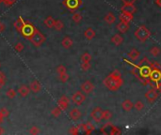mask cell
<instances>
[{
    "mask_svg": "<svg viewBox=\"0 0 161 135\" xmlns=\"http://www.w3.org/2000/svg\"><path fill=\"white\" fill-rule=\"evenodd\" d=\"M104 85L110 91H117L123 85V79L122 78H115L108 75L104 80Z\"/></svg>",
    "mask_w": 161,
    "mask_h": 135,
    "instance_id": "1",
    "label": "cell"
},
{
    "mask_svg": "<svg viewBox=\"0 0 161 135\" xmlns=\"http://www.w3.org/2000/svg\"><path fill=\"white\" fill-rule=\"evenodd\" d=\"M134 35L139 42H145V41L151 37V31L145 27V25H141V27H139L136 29Z\"/></svg>",
    "mask_w": 161,
    "mask_h": 135,
    "instance_id": "2",
    "label": "cell"
},
{
    "mask_svg": "<svg viewBox=\"0 0 161 135\" xmlns=\"http://www.w3.org/2000/svg\"><path fill=\"white\" fill-rule=\"evenodd\" d=\"M28 39L31 41V42H32V44L34 46H36V47H39V46H41L45 41V37L44 36L43 33H41V31L39 29L36 28L35 31H34V33L32 34V36H31Z\"/></svg>",
    "mask_w": 161,
    "mask_h": 135,
    "instance_id": "3",
    "label": "cell"
},
{
    "mask_svg": "<svg viewBox=\"0 0 161 135\" xmlns=\"http://www.w3.org/2000/svg\"><path fill=\"white\" fill-rule=\"evenodd\" d=\"M36 27H34V25L31 24V23H28V22H25V25L23 27L22 30H21V33H22V35L24 36V37L25 39H29L31 36H32V34L34 33Z\"/></svg>",
    "mask_w": 161,
    "mask_h": 135,
    "instance_id": "4",
    "label": "cell"
},
{
    "mask_svg": "<svg viewBox=\"0 0 161 135\" xmlns=\"http://www.w3.org/2000/svg\"><path fill=\"white\" fill-rule=\"evenodd\" d=\"M85 100H86V96L81 91H76L72 96V101L76 105H81L85 101Z\"/></svg>",
    "mask_w": 161,
    "mask_h": 135,
    "instance_id": "5",
    "label": "cell"
},
{
    "mask_svg": "<svg viewBox=\"0 0 161 135\" xmlns=\"http://www.w3.org/2000/svg\"><path fill=\"white\" fill-rule=\"evenodd\" d=\"M63 4L70 10H75L76 9H78L79 6H81L82 0H64Z\"/></svg>",
    "mask_w": 161,
    "mask_h": 135,
    "instance_id": "6",
    "label": "cell"
},
{
    "mask_svg": "<svg viewBox=\"0 0 161 135\" xmlns=\"http://www.w3.org/2000/svg\"><path fill=\"white\" fill-rule=\"evenodd\" d=\"M91 116L95 122H97V123L101 122L103 119V110L100 107L94 108L91 113Z\"/></svg>",
    "mask_w": 161,
    "mask_h": 135,
    "instance_id": "7",
    "label": "cell"
},
{
    "mask_svg": "<svg viewBox=\"0 0 161 135\" xmlns=\"http://www.w3.org/2000/svg\"><path fill=\"white\" fill-rule=\"evenodd\" d=\"M145 98H147V101L150 102V103H153L155 101L157 100L158 98V92L155 90V89H150L146 92V94H145Z\"/></svg>",
    "mask_w": 161,
    "mask_h": 135,
    "instance_id": "8",
    "label": "cell"
},
{
    "mask_svg": "<svg viewBox=\"0 0 161 135\" xmlns=\"http://www.w3.org/2000/svg\"><path fill=\"white\" fill-rule=\"evenodd\" d=\"M139 74H141V79L142 78H149L150 74H151V71H152L151 66L145 65V66H139Z\"/></svg>",
    "mask_w": 161,
    "mask_h": 135,
    "instance_id": "9",
    "label": "cell"
},
{
    "mask_svg": "<svg viewBox=\"0 0 161 135\" xmlns=\"http://www.w3.org/2000/svg\"><path fill=\"white\" fill-rule=\"evenodd\" d=\"M94 90V85L91 81H85L81 85V91H83L85 94H90Z\"/></svg>",
    "mask_w": 161,
    "mask_h": 135,
    "instance_id": "10",
    "label": "cell"
},
{
    "mask_svg": "<svg viewBox=\"0 0 161 135\" xmlns=\"http://www.w3.org/2000/svg\"><path fill=\"white\" fill-rule=\"evenodd\" d=\"M69 102H70V100L68 98V97L66 96H61L59 98V100L58 101V107L60 109L61 111H64L66 110L67 108L69 106Z\"/></svg>",
    "mask_w": 161,
    "mask_h": 135,
    "instance_id": "11",
    "label": "cell"
},
{
    "mask_svg": "<svg viewBox=\"0 0 161 135\" xmlns=\"http://www.w3.org/2000/svg\"><path fill=\"white\" fill-rule=\"evenodd\" d=\"M122 12H125V13H131L134 14L137 11V8L134 4H123V6L121 9Z\"/></svg>",
    "mask_w": 161,
    "mask_h": 135,
    "instance_id": "12",
    "label": "cell"
},
{
    "mask_svg": "<svg viewBox=\"0 0 161 135\" xmlns=\"http://www.w3.org/2000/svg\"><path fill=\"white\" fill-rule=\"evenodd\" d=\"M79 128H82V129L84 131V132L86 134H91L93 131L95 129V127L94 125H93L92 123L91 122H87L85 124H80V125L78 126Z\"/></svg>",
    "mask_w": 161,
    "mask_h": 135,
    "instance_id": "13",
    "label": "cell"
},
{
    "mask_svg": "<svg viewBox=\"0 0 161 135\" xmlns=\"http://www.w3.org/2000/svg\"><path fill=\"white\" fill-rule=\"evenodd\" d=\"M119 19L121 22L129 24L133 21V14L131 13H125V12H121V14L119 15Z\"/></svg>",
    "mask_w": 161,
    "mask_h": 135,
    "instance_id": "14",
    "label": "cell"
},
{
    "mask_svg": "<svg viewBox=\"0 0 161 135\" xmlns=\"http://www.w3.org/2000/svg\"><path fill=\"white\" fill-rule=\"evenodd\" d=\"M81 115H82L81 112L77 108L72 109V110L70 111V113H69L70 118L72 119V120H74V121H77V120H78V119L81 117Z\"/></svg>",
    "mask_w": 161,
    "mask_h": 135,
    "instance_id": "15",
    "label": "cell"
},
{
    "mask_svg": "<svg viewBox=\"0 0 161 135\" xmlns=\"http://www.w3.org/2000/svg\"><path fill=\"white\" fill-rule=\"evenodd\" d=\"M29 89L32 91L33 93H38L41 91V84L38 82V81H32L30 83V85H29Z\"/></svg>",
    "mask_w": 161,
    "mask_h": 135,
    "instance_id": "16",
    "label": "cell"
},
{
    "mask_svg": "<svg viewBox=\"0 0 161 135\" xmlns=\"http://www.w3.org/2000/svg\"><path fill=\"white\" fill-rule=\"evenodd\" d=\"M25 24V21L22 18V17H19L16 21L14 22V28L16 29L18 32H21V30H22L23 27Z\"/></svg>",
    "mask_w": 161,
    "mask_h": 135,
    "instance_id": "17",
    "label": "cell"
},
{
    "mask_svg": "<svg viewBox=\"0 0 161 135\" xmlns=\"http://www.w3.org/2000/svg\"><path fill=\"white\" fill-rule=\"evenodd\" d=\"M29 91H30V89L27 85H20L19 88H18V90H17V92L20 94V96L23 97V98L27 97L29 94Z\"/></svg>",
    "mask_w": 161,
    "mask_h": 135,
    "instance_id": "18",
    "label": "cell"
},
{
    "mask_svg": "<svg viewBox=\"0 0 161 135\" xmlns=\"http://www.w3.org/2000/svg\"><path fill=\"white\" fill-rule=\"evenodd\" d=\"M122 108L125 112H129V111H131L132 109L134 108V103L131 101L125 100L124 101H123V103H122Z\"/></svg>",
    "mask_w": 161,
    "mask_h": 135,
    "instance_id": "19",
    "label": "cell"
},
{
    "mask_svg": "<svg viewBox=\"0 0 161 135\" xmlns=\"http://www.w3.org/2000/svg\"><path fill=\"white\" fill-rule=\"evenodd\" d=\"M84 36H85V38H86L88 40H91L93 38L95 37V31L93 30L91 27H89V28H87V29L85 30Z\"/></svg>",
    "mask_w": 161,
    "mask_h": 135,
    "instance_id": "20",
    "label": "cell"
},
{
    "mask_svg": "<svg viewBox=\"0 0 161 135\" xmlns=\"http://www.w3.org/2000/svg\"><path fill=\"white\" fill-rule=\"evenodd\" d=\"M73 43H74V41H73V39L70 37L63 38V39H62V41H61V45L63 46L64 48H66V49L71 48L72 46H73Z\"/></svg>",
    "mask_w": 161,
    "mask_h": 135,
    "instance_id": "21",
    "label": "cell"
},
{
    "mask_svg": "<svg viewBox=\"0 0 161 135\" xmlns=\"http://www.w3.org/2000/svg\"><path fill=\"white\" fill-rule=\"evenodd\" d=\"M123 37L120 35V34H116V35H114L113 37L111 38V42L113 44H115L116 46H119V45H121L123 43Z\"/></svg>",
    "mask_w": 161,
    "mask_h": 135,
    "instance_id": "22",
    "label": "cell"
},
{
    "mask_svg": "<svg viewBox=\"0 0 161 135\" xmlns=\"http://www.w3.org/2000/svg\"><path fill=\"white\" fill-rule=\"evenodd\" d=\"M117 29L120 31V33H125L129 29V24L123 22H120L117 24Z\"/></svg>",
    "mask_w": 161,
    "mask_h": 135,
    "instance_id": "23",
    "label": "cell"
},
{
    "mask_svg": "<svg viewBox=\"0 0 161 135\" xmlns=\"http://www.w3.org/2000/svg\"><path fill=\"white\" fill-rule=\"evenodd\" d=\"M139 55H141V53L137 50V49H132L130 52L128 53V56H129V58H130L131 60H137L139 57Z\"/></svg>",
    "mask_w": 161,
    "mask_h": 135,
    "instance_id": "24",
    "label": "cell"
},
{
    "mask_svg": "<svg viewBox=\"0 0 161 135\" xmlns=\"http://www.w3.org/2000/svg\"><path fill=\"white\" fill-rule=\"evenodd\" d=\"M104 20H105V22L108 24H112L114 22H115V20H116V17H115V15H114L112 12H108L105 18H104Z\"/></svg>",
    "mask_w": 161,
    "mask_h": 135,
    "instance_id": "25",
    "label": "cell"
},
{
    "mask_svg": "<svg viewBox=\"0 0 161 135\" xmlns=\"http://www.w3.org/2000/svg\"><path fill=\"white\" fill-rule=\"evenodd\" d=\"M113 125L110 123H107L106 125H104L102 128H101V132L103 134H110V131H111V129H112Z\"/></svg>",
    "mask_w": 161,
    "mask_h": 135,
    "instance_id": "26",
    "label": "cell"
},
{
    "mask_svg": "<svg viewBox=\"0 0 161 135\" xmlns=\"http://www.w3.org/2000/svg\"><path fill=\"white\" fill-rule=\"evenodd\" d=\"M44 24L48 28H53L54 27V24H55V19L52 16H48L44 20Z\"/></svg>",
    "mask_w": 161,
    "mask_h": 135,
    "instance_id": "27",
    "label": "cell"
},
{
    "mask_svg": "<svg viewBox=\"0 0 161 135\" xmlns=\"http://www.w3.org/2000/svg\"><path fill=\"white\" fill-rule=\"evenodd\" d=\"M63 27H64V24H63V22H62V21H60V20H55L54 28H55L56 30L60 31Z\"/></svg>",
    "mask_w": 161,
    "mask_h": 135,
    "instance_id": "28",
    "label": "cell"
},
{
    "mask_svg": "<svg viewBox=\"0 0 161 135\" xmlns=\"http://www.w3.org/2000/svg\"><path fill=\"white\" fill-rule=\"evenodd\" d=\"M161 53V50L157 47V46H154V47L151 48V50H150V54H151L153 56H154V57H157V56H158Z\"/></svg>",
    "mask_w": 161,
    "mask_h": 135,
    "instance_id": "29",
    "label": "cell"
},
{
    "mask_svg": "<svg viewBox=\"0 0 161 135\" xmlns=\"http://www.w3.org/2000/svg\"><path fill=\"white\" fill-rule=\"evenodd\" d=\"M72 20L74 21L75 23H76V24L80 23L81 21H82V15H81V13H79V12L74 13V14H73V16H72Z\"/></svg>",
    "mask_w": 161,
    "mask_h": 135,
    "instance_id": "30",
    "label": "cell"
},
{
    "mask_svg": "<svg viewBox=\"0 0 161 135\" xmlns=\"http://www.w3.org/2000/svg\"><path fill=\"white\" fill-rule=\"evenodd\" d=\"M16 91H15L14 89H12V88H9V89L7 90L6 92V95L9 98H10V100H12V98H14L15 97H16Z\"/></svg>",
    "mask_w": 161,
    "mask_h": 135,
    "instance_id": "31",
    "label": "cell"
},
{
    "mask_svg": "<svg viewBox=\"0 0 161 135\" xmlns=\"http://www.w3.org/2000/svg\"><path fill=\"white\" fill-rule=\"evenodd\" d=\"M134 108L136 109L137 111H141L144 108V103L141 101H137L136 103L134 104Z\"/></svg>",
    "mask_w": 161,
    "mask_h": 135,
    "instance_id": "32",
    "label": "cell"
},
{
    "mask_svg": "<svg viewBox=\"0 0 161 135\" xmlns=\"http://www.w3.org/2000/svg\"><path fill=\"white\" fill-rule=\"evenodd\" d=\"M112 117V113L108 110L103 111V119L104 120H110V119Z\"/></svg>",
    "mask_w": 161,
    "mask_h": 135,
    "instance_id": "33",
    "label": "cell"
},
{
    "mask_svg": "<svg viewBox=\"0 0 161 135\" xmlns=\"http://www.w3.org/2000/svg\"><path fill=\"white\" fill-rule=\"evenodd\" d=\"M82 62H91V55L89 53H84L81 56Z\"/></svg>",
    "mask_w": 161,
    "mask_h": 135,
    "instance_id": "34",
    "label": "cell"
},
{
    "mask_svg": "<svg viewBox=\"0 0 161 135\" xmlns=\"http://www.w3.org/2000/svg\"><path fill=\"white\" fill-rule=\"evenodd\" d=\"M91 65L90 62H82V63H81V70L83 71L89 70L91 69Z\"/></svg>",
    "mask_w": 161,
    "mask_h": 135,
    "instance_id": "35",
    "label": "cell"
},
{
    "mask_svg": "<svg viewBox=\"0 0 161 135\" xmlns=\"http://www.w3.org/2000/svg\"><path fill=\"white\" fill-rule=\"evenodd\" d=\"M25 48V46L22 42H17L16 44L14 45V50L18 52V53H20V52H22Z\"/></svg>",
    "mask_w": 161,
    "mask_h": 135,
    "instance_id": "36",
    "label": "cell"
},
{
    "mask_svg": "<svg viewBox=\"0 0 161 135\" xmlns=\"http://www.w3.org/2000/svg\"><path fill=\"white\" fill-rule=\"evenodd\" d=\"M61 112H62V111L60 110V109H59L58 106H57L56 108H54L53 110H52V116H55V117H58V116H60Z\"/></svg>",
    "mask_w": 161,
    "mask_h": 135,
    "instance_id": "37",
    "label": "cell"
},
{
    "mask_svg": "<svg viewBox=\"0 0 161 135\" xmlns=\"http://www.w3.org/2000/svg\"><path fill=\"white\" fill-rule=\"evenodd\" d=\"M57 72H58L59 75L63 74V73H65V72H67V69L64 66L60 65V66H59L58 68H57Z\"/></svg>",
    "mask_w": 161,
    "mask_h": 135,
    "instance_id": "38",
    "label": "cell"
},
{
    "mask_svg": "<svg viewBox=\"0 0 161 135\" xmlns=\"http://www.w3.org/2000/svg\"><path fill=\"white\" fill-rule=\"evenodd\" d=\"M121 133H122L121 129L113 125V127L111 129V131H110V135H117V134H121Z\"/></svg>",
    "mask_w": 161,
    "mask_h": 135,
    "instance_id": "39",
    "label": "cell"
},
{
    "mask_svg": "<svg viewBox=\"0 0 161 135\" xmlns=\"http://www.w3.org/2000/svg\"><path fill=\"white\" fill-rule=\"evenodd\" d=\"M29 133H30V134H33V135L39 134V133H40V129H39L38 127L33 126V127H31V128H30V129H29Z\"/></svg>",
    "mask_w": 161,
    "mask_h": 135,
    "instance_id": "40",
    "label": "cell"
},
{
    "mask_svg": "<svg viewBox=\"0 0 161 135\" xmlns=\"http://www.w3.org/2000/svg\"><path fill=\"white\" fill-rule=\"evenodd\" d=\"M151 64V62L149 61V59L147 57H143L141 61H139V63L138 64L139 66H145V65H150Z\"/></svg>",
    "mask_w": 161,
    "mask_h": 135,
    "instance_id": "41",
    "label": "cell"
},
{
    "mask_svg": "<svg viewBox=\"0 0 161 135\" xmlns=\"http://www.w3.org/2000/svg\"><path fill=\"white\" fill-rule=\"evenodd\" d=\"M59 80H60L62 83H66L67 81L69 80V75L67 74V72H65V73L59 75Z\"/></svg>",
    "mask_w": 161,
    "mask_h": 135,
    "instance_id": "42",
    "label": "cell"
},
{
    "mask_svg": "<svg viewBox=\"0 0 161 135\" xmlns=\"http://www.w3.org/2000/svg\"><path fill=\"white\" fill-rule=\"evenodd\" d=\"M69 132L71 133V134H78L79 133V127L77 126V127H72L71 129H70V131H69Z\"/></svg>",
    "mask_w": 161,
    "mask_h": 135,
    "instance_id": "43",
    "label": "cell"
},
{
    "mask_svg": "<svg viewBox=\"0 0 161 135\" xmlns=\"http://www.w3.org/2000/svg\"><path fill=\"white\" fill-rule=\"evenodd\" d=\"M2 2L5 4V6L9 7V6H12V5H13L15 2H16V0H3Z\"/></svg>",
    "mask_w": 161,
    "mask_h": 135,
    "instance_id": "44",
    "label": "cell"
},
{
    "mask_svg": "<svg viewBox=\"0 0 161 135\" xmlns=\"http://www.w3.org/2000/svg\"><path fill=\"white\" fill-rule=\"evenodd\" d=\"M0 112L2 113V115H3V116H4V117H8V116H9V111L8 110V109L5 108V107L1 108V110H0Z\"/></svg>",
    "mask_w": 161,
    "mask_h": 135,
    "instance_id": "45",
    "label": "cell"
},
{
    "mask_svg": "<svg viewBox=\"0 0 161 135\" xmlns=\"http://www.w3.org/2000/svg\"><path fill=\"white\" fill-rule=\"evenodd\" d=\"M0 82H2V83H6V75H5L2 71H0Z\"/></svg>",
    "mask_w": 161,
    "mask_h": 135,
    "instance_id": "46",
    "label": "cell"
},
{
    "mask_svg": "<svg viewBox=\"0 0 161 135\" xmlns=\"http://www.w3.org/2000/svg\"><path fill=\"white\" fill-rule=\"evenodd\" d=\"M137 0H122L123 4H134Z\"/></svg>",
    "mask_w": 161,
    "mask_h": 135,
    "instance_id": "47",
    "label": "cell"
},
{
    "mask_svg": "<svg viewBox=\"0 0 161 135\" xmlns=\"http://www.w3.org/2000/svg\"><path fill=\"white\" fill-rule=\"evenodd\" d=\"M5 30V25H4V24L0 21V34H1L3 31Z\"/></svg>",
    "mask_w": 161,
    "mask_h": 135,
    "instance_id": "48",
    "label": "cell"
},
{
    "mask_svg": "<svg viewBox=\"0 0 161 135\" xmlns=\"http://www.w3.org/2000/svg\"><path fill=\"white\" fill-rule=\"evenodd\" d=\"M4 116H3V115H2V113L1 112H0V124H1V123H3V121H4Z\"/></svg>",
    "mask_w": 161,
    "mask_h": 135,
    "instance_id": "49",
    "label": "cell"
},
{
    "mask_svg": "<svg viewBox=\"0 0 161 135\" xmlns=\"http://www.w3.org/2000/svg\"><path fill=\"white\" fill-rule=\"evenodd\" d=\"M154 2H155V4H157L158 7H161V0H155Z\"/></svg>",
    "mask_w": 161,
    "mask_h": 135,
    "instance_id": "50",
    "label": "cell"
},
{
    "mask_svg": "<svg viewBox=\"0 0 161 135\" xmlns=\"http://www.w3.org/2000/svg\"><path fill=\"white\" fill-rule=\"evenodd\" d=\"M4 133H5V129H4V128L0 127V135H2V134H4Z\"/></svg>",
    "mask_w": 161,
    "mask_h": 135,
    "instance_id": "51",
    "label": "cell"
},
{
    "mask_svg": "<svg viewBox=\"0 0 161 135\" xmlns=\"http://www.w3.org/2000/svg\"><path fill=\"white\" fill-rule=\"evenodd\" d=\"M5 85V84H4V83H2V82H0V89H1V88L3 87Z\"/></svg>",
    "mask_w": 161,
    "mask_h": 135,
    "instance_id": "52",
    "label": "cell"
},
{
    "mask_svg": "<svg viewBox=\"0 0 161 135\" xmlns=\"http://www.w3.org/2000/svg\"><path fill=\"white\" fill-rule=\"evenodd\" d=\"M2 1H3V0H0V3H1V2H2Z\"/></svg>",
    "mask_w": 161,
    "mask_h": 135,
    "instance_id": "53",
    "label": "cell"
},
{
    "mask_svg": "<svg viewBox=\"0 0 161 135\" xmlns=\"http://www.w3.org/2000/svg\"><path fill=\"white\" fill-rule=\"evenodd\" d=\"M0 67H1V63H0Z\"/></svg>",
    "mask_w": 161,
    "mask_h": 135,
    "instance_id": "54",
    "label": "cell"
}]
</instances>
